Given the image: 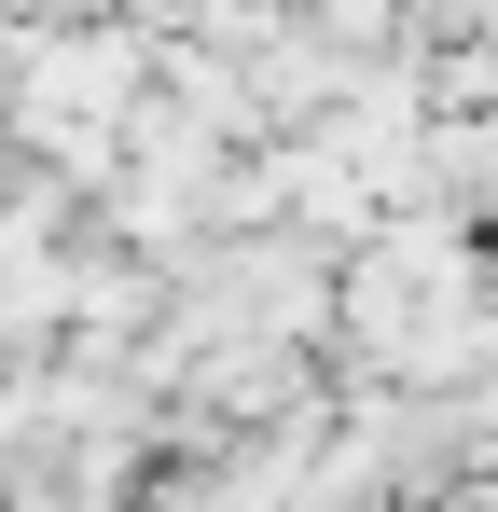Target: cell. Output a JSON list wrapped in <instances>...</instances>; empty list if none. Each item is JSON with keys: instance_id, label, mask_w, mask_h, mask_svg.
<instances>
[{"instance_id": "6da1fadb", "label": "cell", "mask_w": 498, "mask_h": 512, "mask_svg": "<svg viewBox=\"0 0 498 512\" xmlns=\"http://www.w3.org/2000/svg\"><path fill=\"white\" fill-rule=\"evenodd\" d=\"M443 512H457V499H443Z\"/></svg>"}]
</instances>
